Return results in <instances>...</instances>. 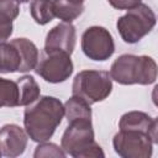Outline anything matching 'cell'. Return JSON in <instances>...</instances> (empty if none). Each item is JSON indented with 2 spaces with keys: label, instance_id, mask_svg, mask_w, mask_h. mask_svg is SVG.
Instances as JSON below:
<instances>
[{
  "label": "cell",
  "instance_id": "5",
  "mask_svg": "<svg viewBox=\"0 0 158 158\" xmlns=\"http://www.w3.org/2000/svg\"><path fill=\"white\" fill-rule=\"evenodd\" d=\"M111 91L112 79L105 70H81L74 77L72 84V94L84 99L90 105L105 100Z\"/></svg>",
  "mask_w": 158,
  "mask_h": 158
},
{
  "label": "cell",
  "instance_id": "12",
  "mask_svg": "<svg viewBox=\"0 0 158 158\" xmlns=\"http://www.w3.org/2000/svg\"><path fill=\"white\" fill-rule=\"evenodd\" d=\"M17 48H19V52H20V56H21V69H20V73H26V72H30L32 69L36 68V64L38 62V49L36 47V44L27 40V38H15L11 41Z\"/></svg>",
  "mask_w": 158,
  "mask_h": 158
},
{
  "label": "cell",
  "instance_id": "7",
  "mask_svg": "<svg viewBox=\"0 0 158 158\" xmlns=\"http://www.w3.org/2000/svg\"><path fill=\"white\" fill-rule=\"evenodd\" d=\"M153 144L152 138L139 131L120 130L112 138L114 149L122 158H149Z\"/></svg>",
  "mask_w": 158,
  "mask_h": 158
},
{
  "label": "cell",
  "instance_id": "24",
  "mask_svg": "<svg viewBox=\"0 0 158 158\" xmlns=\"http://www.w3.org/2000/svg\"><path fill=\"white\" fill-rule=\"evenodd\" d=\"M19 1H20V2H28L30 0H19Z\"/></svg>",
  "mask_w": 158,
  "mask_h": 158
},
{
  "label": "cell",
  "instance_id": "4",
  "mask_svg": "<svg viewBox=\"0 0 158 158\" xmlns=\"http://www.w3.org/2000/svg\"><path fill=\"white\" fill-rule=\"evenodd\" d=\"M156 22L157 19L153 10L148 5L139 2L117 19L116 28L123 42L133 44L148 35L156 26Z\"/></svg>",
  "mask_w": 158,
  "mask_h": 158
},
{
  "label": "cell",
  "instance_id": "2",
  "mask_svg": "<svg viewBox=\"0 0 158 158\" xmlns=\"http://www.w3.org/2000/svg\"><path fill=\"white\" fill-rule=\"evenodd\" d=\"M109 74L122 85H149L157 79V63L148 56L121 54L111 64Z\"/></svg>",
  "mask_w": 158,
  "mask_h": 158
},
{
  "label": "cell",
  "instance_id": "11",
  "mask_svg": "<svg viewBox=\"0 0 158 158\" xmlns=\"http://www.w3.org/2000/svg\"><path fill=\"white\" fill-rule=\"evenodd\" d=\"M120 130H131L139 131L148 135L153 143H157V128L158 121L154 117H151L148 114L142 111H128L123 114L118 122Z\"/></svg>",
  "mask_w": 158,
  "mask_h": 158
},
{
  "label": "cell",
  "instance_id": "10",
  "mask_svg": "<svg viewBox=\"0 0 158 158\" xmlns=\"http://www.w3.org/2000/svg\"><path fill=\"white\" fill-rule=\"evenodd\" d=\"M77 32L72 22H60L51 28L46 36L44 49H59L72 54L75 48Z\"/></svg>",
  "mask_w": 158,
  "mask_h": 158
},
{
  "label": "cell",
  "instance_id": "3",
  "mask_svg": "<svg viewBox=\"0 0 158 158\" xmlns=\"http://www.w3.org/2000/svg\"><path fill=\"white\" fill-rule=\"evenodd\" d=\"M60 147L65 154L74 158L105 157L102 148L95 142L91 120L86 118L68 122V127L60 139Z\"/></svg>",
  "mask_w": 158,
  "mask_h": 158
},
{
  "label": "cell",
  "instance_id": "14",
  "mask_svg": "<svg viewBox=\"0 0 158 158\" xmlns=\"http://www.w3.org/2000/svg\"><path fill=\"white\" fill-rule=\"evenodd\" d=\"M19 88V106H27L36 101L41 95V89L32 75H23L16 80Z\"/></svg>",
  "mask_w": 158,
  "mask_h": 158
},
{
  "label": "cell",
  "instance_id": "16",
  "mask_svg": "<svg viewBox=\"0 0 158 158\" xmlns=\"http://www.w3.org/2000/svg\"><path fill=\"white\" fill-rule=\"evenodd\" d=\"M54 16L63 22H72L84 12V4H77L70 0H52Z\"/></svg>",
  "mask_w": 158,
  "mask_h": 158
},
{
  "label": "cell",
  "instance_id": "22",
  "mask_svg": "<svg viewBox=\"0 0 158 158\" xmlns=\"http://www.w3.org/2000/svg\"><path fill=\"white\" fill-rule=\"evenodd\" d=\"M12 30H14L12 22L11 23H0V43H4L10 38V36L12 35Z\"/></svg>",
  "mask_w": 158,
  "mask_h": 158
},
{
  "label": "cell",
  "instance_id": "9",
  "mask_svg": "<svg viewBox=\"0 0 158 158\" xmlns=\"http://www.w3.org/2000/svg\"><path fill=\"white\" fill-rule=\"evenodd\" d=\"M28 136L23 128L15 123H6L0 128V151L5 157L21 156L27 147Z\"/></svg>",
  "mask_w": 158,
  "mask_h": 158
},
{
  "label": "cell",
  "instance_id": "23",
  "mask_svg": "<svg viewBox=\"0 0 158 158\" xmlns=\"http://www.w3.org/2000/svg\"><path fill=\"white\" fill-rule=\"evenodd\" d=\"M70 1L77 2V4H84V1H85V0H70Z\"/></svg>",
  "mask_w": 158,
  "mask_h": 158
},
{
  "label": "cell",
  "instance_id": "1",
  "mask_svg": "<svg viewBox=\"0 0 158 158\" xmlns=\"http://www.w3.org/2000/svg\"><path fill=\"white\" fill-rule=\"evenodd\" d=\"M64 116V105L54 96H40L27 105L23 112V126L27 136L37 143L48 141Z\"/></svg>",
  "mask_w": 158,
  "mask_h": 158
},
{
  "label": "cell",
  "instance_id": "21",
  "mask_svg": "<svg viewBox=\"0 0 158 158\" xmlns=\"http://www.w3.org/2000/svg\"><path fill=\"white\" fill-rule=\"evenodd\" d=\"M109 4L116 10H130L138 5L142 0H107Z\"/></svg>",
  "mask_w": 158,
  "mask_h": 158
},
{
  "label": "cell",
  "instance_id": "20",
  "mask_svg": "<svg viewBox=\"0 0 158 158\" xmlns=\"http://www.w3.org/2000/svg\"><path fill=\"white\" fill-rule=\"evenodd\" d=\"M67 154L62 149V147L54 144V143H47L46 142H41L33 153L35 158H40V157H60L64 158Z\"/></svg>",
  "mask_w": 158,
  "mask_h": 158
},
{
  "label": "cell",
  "instance_id": "17",
  "mask_svg": "<svg viewBox=\"0 0 158 158\" xmlns=\"http://www.w3.org/2000/svg\"><path fill=\"white\" fill-rule=\"evenodd\" d=\"M30 14L38 25H47L56 17L52 0H31Z\"/></svg>",
  "mask_w": 158,
  "mask_h": 158
},
{
  "label": "cell",
  "instance_id": "13",
  "mask_svg": "<svg viewBox=\"0 0 158 158\" xmlns=\"http://www.w3.org/2000/svg\"><path fill=\"white\" fill-rule=\"evenodd\" d=\"M21 69V56L19 48L12 43H0V73H15Z\"/></svg>",
  "mask_w": 158,
  "mask_h": 158
},
{
  "label": "cell",
  "instance_id": "6",
  "mask_svg": "<svg viewBox=\"0 0 158 158\" xmlns=\"http://www.w3.org/2000/svg\"><path fill=\"white\" fill-rule=\"evenodd\" d=\"M73 69L70 54L59 49H43L35 72L46 81L58 84L69 79Z\"/></svg>",
  "mask_w": 158,
  "mask_h": 158
},
{
  "label": "cell",
  "instance_id": "18",
  "mask_svg": "<svg viewBox=\"0 0 158 158\" xmlns=\"http://www.w3.org/2000/svg\"><path fill=\"white\" fill-rule=\"evenodd\" d=\"M19 99L17 83L6 78H0V107L19 106Z\"/></svg>",
  "mask_w": 158,
  "mask_h": 158
},
{
  "label": "cell",
  "instance_id": "8",
  "mask_svg": "<svg viewBox=\"0 0 158 158\" xmlns=\"http://www.w3.org/2000/svg\"><path fill=\"white\" fill-rule=\"evenodd\" d=\"M81 51L91 60L104 62L115 52L112 35L102 26L88 27L81 35Z\"/></svg>",
  "mask_w": 158,
  "mask_h": 158
},
{
  "label": "cell",
  "instance_id": "15",
  "mask_svg": "<svg viewBox=\"0 0 158 158\" xmlns=\"http://www.w3.org/2000/svg\"><path fill=\"white\" fill-rule=\"evenodd\" d=\"M64 115L67 117V121H74V120H91V107L90 104H88L84 99L72 95L65 104H64Z\"/></svg>",
  "mask_w": 158,
  "mask_h": 158
},
{
  "label": "cell",
  "instance_id": "25",
  "mask_svg": "<svg viewBox=\"0 0 158 158\" xmlns=\"http://www.w3.org/2000/svg\"><path fill=\"white\" fill-rule=\"evenodd\" d=\"M1 156H2V154H1V151H0V157H1Z\"/></svg>",
  "mask_w": 158,
  "mask_h": 158
},
{
  "label": "cell",
  "instance_id": "19",
  "mask_svg": "<svg viewBox=\"0 0 158 158\" xmlns=\"http://www.w3.org/2000/svg\"><path fill=\"white\" fill-rule=\"evenodd\" d=\"M20 14L19 0H0V23H11Z\"/></svg>",
  "mask_w": 158,
  "mask_h": 158
}]
</instances>
